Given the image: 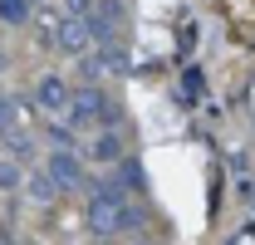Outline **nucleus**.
Listing matches in <instances>:
<instances>
[{
	"instance_id": "1",
	"label": "nucleus",
	"mask_w": 255,
	"mask_h": 245,
	"mask_svg": "<svg viewBox=\"0 0 255 245\" xmlns=\"http://www.w3.org/2000/svg\"><path fill=\"white\" fill-rule=\"evenodd\" d=\"M84 221H89V231H98V236H118V231H132L137 226V211H132V201L123 196V186H98L94 196H89V211H84Z\"/></svg>"
},
{
	"instance_id": "2",
	"label": "nucleus",
	"mask_w": 255,
	"mask_h": 245,
	"mask_svg": "<svg viewBox=\"0 0 255 245\" xmlns=\"http://www.w3.org/2000/svg\"><path fill=\"white\" fill-rule=\"evenodd\" d=\"M69 122L74 127H94V122H113V103L103 98V93L89 84V89L74 93V103H69Z\"/></svg>"
},
{
	"instance_id": "3",
	"label": "nucleus",
	"mask_w": 255,
	"mask_h": 245,
	"mask_svg": "<svg viewBox=\"0 0 255 245\" xmlns=\"http://www.w3.org/2000/svg\"><path fill=\"white\" fill-rule=\"evenodd\" d=\"M44 167L54 172V182H59L64 191H74V186H89V172H84V162H79V152H74V147H54Z\"/></svg>"
},
{
	"instance_id": "4",
	"label": "nucleus",
	"mask_w": 255,
	"mask_h": 245,
	"mask_svg": "<svg viewBox=\"0 0 255 245\" xmlns=\"http://www.w3.org/2000/svg\"><path fill=\"white\" fill-rule=\"evenodd\" d=\"M94 39H98V34H94V20H79V15H69V20L59 25V44L69 49V54H84Z\"/></svg>"
},
{
	"instance_id": "5",
	"label": "nucleus",
	"mask_w": 255,
	"mask_h": 245,
	"mask_svg": "<svg viewBox=\"0 0 255 245\" xmlns=\"http://www.w3.org/2000/svg\"><path fill=\"white\" fill-rule=\"evenodd\" d=\"M34 98H39V108H44V113H64V108L74 103V93H69V84H64V79H54V74L34 84Z\"/></svg>"
},
{
	"instance_id": "6",
	"label": "nucleus",
	"mask_w": 255,
	"mask_h": 245,
	"mask_svg": "<svg viewBox=\"0 0 255 245\" xmlns=\"http://www.w3.org/2000/svg\"><path fill=\"white\" fill-rule=\"evenodd\" d=\"M59 191H64V186L54 182V172H49V167H44V172H34V177H30V201H44V206H49V201H54Z\"/></svg>"
},
{
	"instance_id": "7",
	"label": "nucleus",
	"mask_w": 255,
	"mask_h": 245,
	"mask_svg": "<svg viewBox=\"0 0 255 245\" xmlns=\"http://www.w3.org/2000/svg\"><path fill=\"white\" fill-rule=\"evenodd\" d=\"M94 157L98 162H123V137H118V132H98L94 137Z\"/></svg>"
},
{
	"instance_id": "8",
	"label": "nucleus",
	"mask_w": 255,
	"mask_h": 245,
	"mask_svg": "<svg viewBox=\"0 0 255 245\" xmlns=\"http://www.w3.org/2000/svg\"><path fill=\"white\" fill-rule=\"evenodd\" d=\"M30 5L34 0H0V20L5 25H25L30 20Z\"/></svg>"
},
{
	"instance_id": "9",
	"label": "nucleus",
	"mask_w": 255,
	"mask_h": 245,
	"mask_svg": "<svg viewBox=\"0 0 255 245\" xmlns=\"http://www.w3.org/2000/svg\"><path fill=\"white\" fill-rule=\"evenodd\" d=\"M113 182H123V186H132V191H137V186H142V167H137V162H118Z\"/></svg>"
},
{
	"instance_id": "10",
	"label": "nucleus",
	"mask_w": 255,
	"mask_h": 245,
	"mask_svg": "<svg viewBox=\"0 0 255 245\" xmlns=\"http://www.w3.org/2000/svg\"><path fill=\"white\" fill-rule=\"evenodd\" d=\"M20 186V167L15 162H0V191H15Z\"/></svg>"
},
{
	"instance_id": "11",
	"label": "nucleus",
	"mask_w": 255,
	"mask_h": 245,
	"mask_svg": "<svg viewBox=\"0 0 255 245\" xmlns=\"http://www.w3.org/2000/svg\"><path fill=\"white\" fill-rule=\"evenodd\" d=\"M0 132H15V103L0 98Z\"/></svg>"
},
{
	"instance_id": "12",
	"label": "nucleus",
	"mask_w": 255,
	"mask_h": 245,
	"mask_svg": "<svg viewBox=\"0 0 255 245\" xmlns=\"http://www.w3.org/2000/svg\"><path fill=\"white\" fill-rule=\"evenodd\" d=\"M49 137H54V147H74V127H49Z\"/></svg>"
},
{
	"instance_id": "13",
	"label": "nucleus",
	"mask_w": 255,
	"mask_h": 245,
	"mask_svg": "<svg viewBox=\"0 0 255 245\" xmlns=\"http://www.w3.org/2000/svg\"><path fill=\"white\" fill-rule=\"evenodd\" d=\"M74 10H89V0H74Z\"/></svg>"
},
{
	"instance_id": "14",
	"label": "nucleus",
	"mask_w": 255,
	"mask_h": 245,
	"mask_svg": "<svg viewBox=\"0 0 255 245\" xmlns=\"http://www.w3.org/2000/svg\"><path fill=\"white\" fill-rule=\"evenodd\" d=\"M0 245H15V241H10V236H0Z\"/></svg>"
}]
</instances>
